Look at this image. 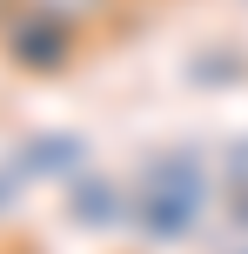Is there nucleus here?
I'll list each match as a JSON object with an SVG mask.
<instances>
[{"instance_id": "nucleus-1", "label": "nucleus", "mask_w": 248, "mask_h": 254, "mask_svg": "<svg viewBox=\"0 0 248 254\" xmlns=\"http://www.w3.org/2000/svg\"><path fill=\"white\" fill-rule=\"evenodd\" d=\"M128 181H134V241L148 248H174L201 234L222 194V174L201 147H155Z\"/></svg>"}, {"instance_id": "nucleus-2", "label": "nucleus", "mask_w": 248, "mask_h": 254, "mask_svg": "<svg viewBox=\"0 0 248 254\" xmlns=\"http://www.w3.org/2000/svg\"><path fill=\"white\" fill-rule=\"evenodd\" d=\"M81 54H87V34L81 27H67L61 13L47 7H27V0H13L7 13H0V61L13 67V74H74Z\"/></svg>"}, {"instance_id": "nucleus-3", "label": "nucleus", "mask_w": 248, "mask_h": 254, "mask_svg": "<svg viewBox=\"0 0 248 254\" xmlns=\"http://www.w3.org/2000/svg\"><path fill=\"white\" fill-rule=\"evenodd\" d=\"M61 214L74 221V228H87V234H114V228L134 234V181L81 167L74 181H61Z\"/></svg>"}, {"instance_id": "nucleus-4", "label": "nucleus", "mask_w": 248, "mask_h": 254, "mask_svg": "<svg viewBox=\"0 0 248 254\" xmlns=\"http://www.w3.org/2000/svg\"><path fill=\"white\" fill-rule=\"evenodd\" d=\"M13 167H20L27 181H54V188H61V181H74L81 167H87V140L74 134V127H40V134H27V140H13V154H7Z\"/></svg>"}, {"instance_id": "nucleus-5", "label": "nucleus", "mask_w": 248, "mask_h": 254, "mask_svg": "<svg viewBox=\"0 0 248 254\" xmlns=\"http://www.w3.org/2000/svg\"><path fill=\"white\" fill-rule=\"evenodd\" d=\"M27 7H47V13H61L67 27H81L87 40H101L107 27L121 20V0H27Z\"/></svg>"}, {"instance_id": "nucleus-6", "label": "nucleus", "mask_w": 248, "mask_h": 254, "mask_svg": "<svg viewBox=\"0 0 248 254\" xmlns=\"http://www.w3.org/2000/svg\"><path fill=\"white\" fill-rule=\"evenodd\" d=\"M215 228H248V174L222 181V194H215Z\"/></svg>"}, {"instance_id": "nucleus-7", "label": "nucleus", "mask_w": 248, "mask_h": 254, "mask_svg": "<svg viewBox=\"0 0 248 254\" xmlns=\"http://www.w3.org/2000/svg\"><path fill=\"white\" fill-rule=\"evenodd\" d=\"M27 188H34V181H27L13 161H0V221H7L13 207H20V194H27Z\"/></svg>"}, {"instance_id": "nucleus-8", "label": "nucleus", "mask_w": 248, "mask_h": 254, "mask_svg": "<svg viewBox=\"0 0 248 254\" xmlns=\"http://www.w3.org/2000/svg\"><path fill=\"white\" fill-rule=\"evenodd\" d=\"M215 174H222V181H235V174H248V134H242V140H228V147L215 154Z\"/></svg>"}, {"instance_id": "nucleus-9", "label": "nucleus", "mask_w": 248, "mask_h": 254, "mask_svg": "<svg viewBox=\"0 0 248 254\" xmlns=\"http://www.w3.org/2000/svg\"><path fill=\"white\" fill-rule=\"evenodd\" d=\"M215 254H248V228H215Z\"/></svg>"}, {"instance_id": "nucleus-10", "label": "nucleus", "mask_w": 248, "mask_h": 254, "mask_svg": "<svg viewBox=\"0 0 248 254\" xmlns=\"http://www.w3.org/2000/svg\"><path fill=\"white\" fill-rule=\"evenodd\" d=\"M0 254H40V248L34 241H13V248H0Z\"/></svg>"}, {"instance_id": "nucleus-11", "label": "nucleus", "mask_w": 248, "mask_h": 254, "mask_svg": "<svg viewBox=\"0 0 248 254\" xmlns=\"http://www.w3.org/2000/svg\"><path fill=\"white\" fill-rule=\"evenodd\" d=\"M7 7H13V0H0V13H7Z\"/></svg>"}]
</instances>
